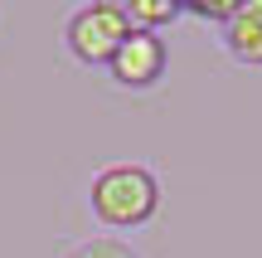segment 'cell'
I'll return each instance as SVG.
<instances>
[{"instance_id":"6da1fadb","label":"cell","mask_w":262,"mask_h":258,"mask_svg":"<svg viewBox=\"0 0 262 258\" xmlns=\"http://www.w3.org/2000/svg\"><path fill=\"white\" fill-rule=\"evenodd\" d=\"M88 210L102 229H141L160 210V175L141 161H112L88 181Z\"/></svg>"},{"instance_id":"7a4b0ae2","label":"cell","mask_w":262,"mask_h":258,"mask_svg":"<svg viewBox=\"0 0 262 258\" xmlns=\"http://www.w3.org/2000/svg\"><path fill=\"white\" fill-rule=\"evenodd\" d=\"M126 34H131V15L117 0H88L63 19V49L88 68H107Z\"/></svg>"},{"instance_id":"3957f363","label":"cell","mask_w":262,"mask_h":258,"mask_svg":"<svg viewBox=\"0 0 262 258\" xmlns=\"http://www.w3.org/2000/svg\"><path fill=\"white\" fill-rule=\"evenodd\" d=\"M165 68H170V44L156 29H136L131 25V34L122 39V49H117L112 64H107V78H112L117 88H126V93H150V88H160Z\"/></svg>"},{"instance_id":"277c9868","label":"cell","mask_w":262,"mask_h":258,"mask_svg":"<svg viewBox=\"0 0 262 258\" xmlns=\"http://www.w3.org/2000/svg\"><path fill=\"white\" fill-rule=\"evenodd\" d=\"M219 44L233 64L262 68V0H238L233 19L219 29Z\"/></svg>"},{"instance_id":"5b68a950","label":"cell","mask_w":262,"mask_h":258,"mask_svg":"<svg viewBox=\"0 0 262 258\" xmlns=\"http://www.w3.org/2000/svg\"><path fill=\"white\" fill-rule=\"evenodd\" d=\"M58 258H141V253L117 234H88V239H73Z\"/></svg>"},{"instance_id":"8992f818","label":"cell","mask_w":262,"mask_h":258,"mask_svg":"<svg viewBox=\"0 0 262 258\" xmlns=\"http://www.w3.org/2000/svg\"><path fill=\"white\" fill-rule=\"evenodd\" d=\"M126 15L136 29H156L160 34L165 25L180 19V0H126Z\"/></svg>"},{"instance_id":"52a82bcc","label":"cell","mask_w":262,"mask_h":258,"mask_svg":"<svg viewBox=\"0 0 262 258\" xmlns=\"http://www.w3.org/2000/svg\"><path fill=\"white\" fill-rule=\"evenodd\" d=\"M233 10H238V0H180V15L209 19V25H219V29L233 19Z\"/></svg>"}]
</instances>
